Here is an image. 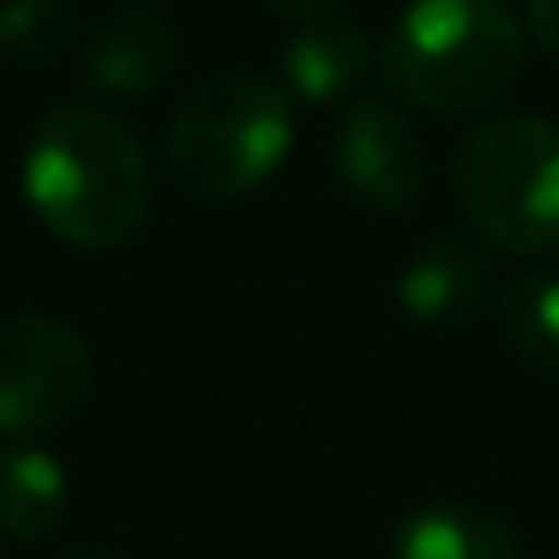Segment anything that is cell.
<instances>
[{"label":"cell","mask_w":559,"mask_h":559,"mask_svg":"<svg viewBox=\"0 0 559 559\" xmlns=\"http://www.w3.org/2000/svg\"><path fill=\"white\" fill-rule=\"evenodd\" d=\"M94 390L88 341L50 313L0 319V433L28 439L67 423Z\"/></svg>","instance_id":"5b68a950"},{"label":"cell","mask_w":559,"mask_h":559,"mask_svg":"<svg viewBox=\"0 0 559 559\" xmlns=\"http://www.w3.org/2000/svg\"><path fill=\"white\" fill-rule=\"evenodd\" d=\"M23 198L34 219L83 252H110L143 230L154 170L138 132L94 105L50 110L23 154Z\"/></svg>","instance_id":"6da1fadb"},{"label":"cell","mask_w":559,"mask_h":559,"mask_svg":"<svg viewBox=\"0 0 559 559\" xmlns=\"http://www.w3.org/2000/svg\"><path fill=\"white\" fill-rule=\"evenodd\" d=\"M181 67V34L143 7H121L94 23L83 45V78L110 99H143L159 94Z\"/></svg>","instance_id":"52a82bcc"},{"label":"cell","mask_w":559,"mask_h":559,"mask_svg":"<svg viewBox=\"0 0 559 559\" xmlns=\"http://www.w3.org/2000/svg\"><path fill=\"white\" fill-rule=\"evenodd\" d=\"M521 56L526 23L504 0H412L384 34L379 72L406 105L461 116L493 105L521 78Z\"/></svg>","instance_id":"7a4b0ae2"},{"label":"cell","mask_w":559,"mask_h":559,"mask_svg":"<svg viewBox=\"0 0 559 559\" xmlns=\"http://www.w3.org/2000/svg\"><path fill=\"white\" fill-rule=\"evenodd\" d=\"M297 143L292 94L258 72L198 83L165 127V170L203 203H230L263 187Z\"/></svg>","instance_id":"3957f363"},{"label":"cell","mask_w":559,"mask_h":559,"mask_svg":"<svg viewBox=\"0 0 559 559\" xmlns=\"http://www.w3.org/2000/svg\"><path fill=\"white\" fill-rule=\"evenodd\" d=\"M488 286H493L488 247H477L466 236H433L406 258V269L395 280V302L423 330H455L483 313Z\"/></svg>","instance_id":"ba28073f"},{"label":"cell","mask_w":559,"mask_h":559,"mask_svg":"<svg viewBox=\"0 0 559 559\" xmlns=\"http://www.w3.org/2000/svg\"><path fill=\"white\" fill-rule=\"evenodd\" d=\"M335 181L368 214L406 209L428 181V148L412 116L390 99H357L335 127Z\"/></svg>","instance_id":"8992f818"},{"label":"cell","mask_w":559,"mask_h":559,"mask_svg":"<svg viewBox=\"0 0 559 559\" xmlns=\"http://www.w3.org/2000/svg\"><path fill=\"white\" fill-rule=\"evenodd\" d=\"M72 504L67 466L39 444H7L0 450V532L12 543H45Z\"/></svg>","instance_id":"8fae6325"},{"label":"cell","mask_w":559,"mask_h":559,"mask_svg":"<svg viewBox=\"0 0 559 559\" xmlns=\"http://www.w3.org/2000/svg\"><path fill=\"white\" fill-rule=\"evenodd\" d=\"M67 559H99V554H67Z\"/></svg>","instance_id":"2e32d148"},{"label":"cell","mask_w":559,"mask_h":559,"mask_svg":"<svg viewBox=\"0 0 559 559\" xmlns=\"http://www.w3.org/2000/svg\"><path fill=\"white\" fill-rule=\"evenodd\" d=\"M493 313H499V335L510 357L526 373L559 384V269H532L510 280Z\"/></svg>","instance_id":"7c38bea8"},{"label":"cell","mask_w":559,"mask_h":559,"mask_svg":"<svg viewBox=\"0 0 559 559\" xmlns=\"http://www.w3.org/2000/svg\"><path fill=\"white\" fill-rule=\"evenodd\" d=\"M390 559H521V532L483 504H417L395 521Z\"/></svg>","instance_id":"30bf717a"},{"label":"cell","mask_w":559,"mask_h":559,"mask_svg":"<svg viewBox=\"0 0 559 559\" xmlns=\"http://www.w3.org/2000/svg\"><path fill=\"white\" fill-rule=\"evenodd\" d=\"M72 0H7L0 7V50L17 61H50L72 39Z\"/></svg>","instance_id":"4fadbf2b"},{"label":"cell","mask_w":559,"mask_h":559,"mask_svg":"<svg viewBox=\"0 0 559 559\" xmlns=\"http://www.w3.org/2000/svg\"><path fill=\"white\" fill-rule=\"evenodd\" d=\"M526 34L548 61H559V0H526Z\"/></svg>","instance_id":"5bb4252c"},{"label":"cell","mask_w":559,"mask_h":559,"mask_svg":"<svg viewBox=\"0 0 559 559\" xmlns=\"http://www.w3.org/2000/svg\"><path fill=\"white\" fill-rule=\"evenodd\" d=\"M455 203L483 247L543 258L559 247V127L543 116H488L455 148Z\"/></svg>","instance_id":"277c9868"},{"label":"cell","mask_w":559,"mask_h":559,"mask_svg":"<svg viewBox=\"0 0 559 559\" xmlns=\"http://www.w3.org/2000/svg\"><path fill=\"white\" fill-rule=\"evenodd\" d=\"M373 45L368 34L352 23V17H319V23H302L286 50H280V78H286V94L292 105H341L352 99L368 72H373Z\"/></svg>","instance_id":"9c48e42d"},{"label":"cell","mask_w":559,"mask_h":559,"mask_svg":"<svg viewBox=\"0 0 559 559\" xmlns=\"http://www.w3.org/2000/svg\"><path fill=\"white\" fill-rule=\"evenodd\" d=\"M269 7L280 17H292V23H319V17H335L341 12V0H269Z\"/></svg>","instance_id":"9a60e30c"}]
</instances>
